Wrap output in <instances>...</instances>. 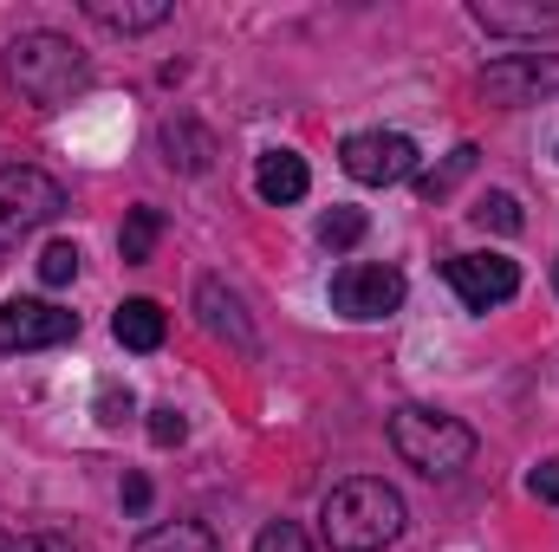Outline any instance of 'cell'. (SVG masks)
I'll return each mask as SVG.
<instances>
[{"label":"cell","mask_w":559,"mask_h":552,"mask_svg":"<svg viewBox=\"0 0 559 552\" xmlns=\"http://www.w3.org/2000/svg\"><path fill=\"white\" fill-rule=\"evenodd\" d=\"M7 552H72V540L66 533H26V540H13Z\"/></svg>","instance_id":"cell-25"},{"label":"cell","mask_w":559,"mask_h":552,"mask_svg":"<svg viewBox=\"0 0 559 552\" xmlns=\"http://www.w3.org/2000/svg\"><path fill=\"white\" fill-rule=\"evenodd\" d=\"M449 286L462 292L468 312H488V305H508L521 292V267L508 254H455L449 261Z\"/></svg>","instance_id":"cell-9"},{"label":"cell","mask_w":559,"mask_h":552,"mask_svg":"<svg viewBox=\"0 0 559 552\" xmlns=\"http://www.w3.org/2000/svg\"><path fill=\"white\" fill-rule=\"evenodd\" d=\"M475 221L495 228V235H521V228H527V215H521V202H514L508 189H488V195L475 202Z\"/></svg>","instance_id":"cell-18"},{"label":"cell","mask_w":559,"mask_h":552,"mask_svg":"<svg viewBox=\"0 0 559 552\" xmlns=\"http://www.w3.org/2000/svg\"><path fill=\"white\" fill-rule=\"evenodd\" d=\"M0 552H7V547H0Z\"/></svg>","instance_id":"cell-29"},{"label":"cell","mask_w":559,"mask_h":552,"mask_svg":"<svg viewBox=\"0 0 559 552\" xmlns=\"http://www.w3.org/2000/svg\"><path fill=\"white\" fill-rule=\"evenodd\" d=\"M547 92H559V59L547 52H501L495 65H481V98L501 111H521Z\"/></svg>","instance_id":"cell-5"},{"label":"cell","mask_w":559,"mask_h":552,"mask_svg":"<svg viewBox=\"0 0 559 552\" xmlns=\"http://www.w3.org/2000/svg\"><path fill=\"white\" fill-rule=\"evenodd\" d=\"M156 143H163V163L182 169V176H202V169L215 163V137H209L195 118H169V124L156 131Z\"/></svg>","instance_id":"cell-11"},{"label":"cell","mask_w":559,"mask_h":552,"mask_svg":"<svg viewBox=\"0 0 559 552\" xmlns=\"http://www.w3.org/2000/svg\"><path fill=\"white\" fill-rule=\"evenodd\" d=\"M124 507H131V514H143V507H150V481H143V475H131V481H124Z\"/></svg>","instance_id":"cell-27"},{"label":"cell","mask_w":559,"mask_h":552,"mask_svg":"<svg viewBox=\"0 0 559 552\" xmlns=\"http://www.w3.org/2000/svg\"><path fill=\"white\" fill-rule=\"evenodd\" d=\"M156 241H163V215L143 202V208H131V215H124V228H118V254L138 267V261H150V248H156Z\"/></svg>","instance_id":"cell-16"},{"label":"cell","mask_w":559,"mask_h":552,"mask_svg":"<svg viewBox=\"0 0 559 552\" xmlns=\"http://www.w3.org/2000/svg\"><path fill=\"white\" fill-rule=\"evenodd\" d=\"M254 552H312V547H306V533H299L293 520H274V527H261Z\"/></svg>","instance_id":"cell-23"},{"label":"cell","mask_w":559,"mask_h":552,"mask_svg":"<svg viewBox=\"0 0 559 552\" xmlns=\"http://www.w3.org/2000/svg\"><path fill=\"white\" fill-rule=\"evenodd\" d=\"M39 279H46V286H72V279H79V248H72V241H52V248L39 254Z\"/></svg>","instance_id":"cell-21"},{"label":"cell","mask_w":559,"mask_h":552,"mask_svg":"<svg viewBox=\"0 0 559 552\" xmlns=\"http://www.w3.org/2000/svg\"><path fill=\"white\" fill-rule=\"evenodd\" d=\"M468 13H475V26H488V33H527V39L559 33V7H508V0H475Z\"/></svg>","instance_id":"cell-13"},{"label":"cell","mask_w":559,"mask_h":552,"mask_svg":"<svg viewBox=\"0 0 559 552\" xmlns=\"http://www.w3.org/2000/svg\"><path fill=\"white\" fill-rule=\"evenodd\" d=\"M111 332H118V345H124V351H156V345L169 338V319H163V305H156V299H124V305H118V319H111Z\"/></svg>","instance_id":"cell-14"},{"label":"cell","mask_w":559,"mask_h":552,"mask_svg":"<svg viewBox=\"0 0 559 552\" xmlns=\"http://www.w3.org/2000/svg\"><path fill=\"white\" fill-rule=\"evenodd\" d=\"M554 286H559V267H554Z\"/></svg>","instance_id":"cell-28"},{"label":"cell","mask_w":559,"mask_h":552,"mask_svg":"<svg viewBox=\"0 0 559 552\" xmlns=\"http://www.w3.org/2000/svg\"><path fill=\"white\" fill-rule=\"evenodd\" d=\"M319 533L332 552H384L397 533H404V494L391 481H338L319 507Z\"/></svg>","instance_id":"cell-1"},{"label":"cell","mask_w":559,"mask_h":552,"mask_svg":"<svg viewBox=\"0 0 559 552\" xmlns=\"http://www.w3.org/2000/svg\"><path fill=\"white\" fill-rule=\"evenodd\" d=\"M338 163H345V176H352V182L384 189V182L417 176V143L404 137V131H358V137H345Z\"/></svg>","instance_id":"cell-7"},{"label":"cell","mask_w":559,"mask_h":552,"mask_svg":"<svg viewBox=\"0 0 559 552\" xmlns=\"http://www.w3.org/2000/svg\"><path fill=\"white\" fill-rule=\"evenodd\" d=\"M195 312H202V325L215 332V338H228L235 351H254L261 338H254V325H248V305H241V292L228 286V279H202L195 286Z\"/></svg>","instance_id":"cell-10"},{"label":"cell","mask_w":559,"mask_h":552,"mask_svg":"<svg viewBox=\"0 0 559 552\" xmlns=\"http://www.w3.org/2000/svg\"><path fill=\"white\" fill-rule=\"evenodd\" d=\"M391 448H397L417 475L442 481V475H462V468L475 461V429L455 422V416H442V410L404 404V410L391 416Z\"/></svg>","instance_id":"cell-2"},{"label":"cell","mask_w":559,"mask_h":552,"mask_svg":"<svg viewBox=\"0 0 559 552\" xmlns=\"http://www.w3.org/2000/svg\"><path fill=\"white\" fill-rule=\"evenodd\" d=\"M475 156H481V149H475V143H462V149H455V156H449L442 169H429V176H423L417 195H423V202H442V195H449V189H455V182H462V176L475 169Z\"/></svg>","instance_id":"cell-19"},{"label":"cell","mask_w":559,"mask_h":552,"mask_svg":"<svg viewBox=\"0 0 559 552\" xmlns=\"http://www.w3.org/2000/svg\"><path fill=\"white\" fill-rule=\"evenodd\" d=\"M404 274L397 267H371V261H352V267H338L332 274V305L345 312V319H391L397 305H404Z\"/></svg>","instance_id":"cell-8"},{"label":"cell","mask_w":559,"mask_h":552,"mask_svg":"<svg viewBox=\"0 0 559 552\" xmlns=\"http://www.w3.org/2000/svg\"><path fill=\"white\" fill-rule=\"evenodd\" d=\"M124 416H131V391H118V384H105V391H98V422H111V429H118Z\"/></svg>","instance_id":"cell-24"},{"label":"cell","mask_w":559,"mask_h":552,"mask_svg":"<svg viewBox=\"0 0 559 552\" xmlns=\"http://www.w3.org/2000/svg\"><path fill=\"white\" fill-rule=\"evenodd\" d=\"M85 13L105 33H150V26L169 20V0H85Z\"/></svg>","instance_id":"cell-15"},{"label":"cell","mask_w":559,"mask_h":552,"mask_svg":"<svg viewBox=\"0 0 559 552\" xmlns=\"http://www.w3.org/2000/svg\"><path fill=\"white\" fill-rule=\"evenodd\" d=\"M182 435H189V422H182V410H176V404L150 410V442H156V448H176Z\"/></svg>","instance_id":"cell-22"},{"label":"cell","mask_w":559,"mask_h":552,"mask_svg":"<svg viewBox=\"0 0 559 552\" xmlns=\"http://www.w3.org/2000/svg\"><path fill=\"white\" fill-rule=\"evenodd\" d=\"M527 488H534L540 501H559V468H534V475H527Z\"/></svg>","instance_id":"cell-26"},{"label":"cell","mask_w":559,"mask_h":552,"mask_svg":"<svg viewBox=\"0 0 559 552\" xmlns=\"http://www.w3.org/2000/svg\"><path fill=\"white\" fill-rule=\"evenodd\" d=\"M59 208H66V189L46 169H0V254H13L26 235L59 221Z\"/></svg>","instance_id":"cell-4"},{"label":"cell","mask_w":559,"mask_h":552,"mask_svg":"<svg viewBox=\"0 0 559 552\" xmlns=\"http://www.w3.org/2000/svg\"><path fill=\"white\" fill-rule=\"evenodd\" d=\"M254 189H261V202H299L306 189H312V176H306V156H293V149H267L261 156V169H254Z\"/></svg>","instance_id":"cell-12"},{"label":"cell","mask_w":559,"mask_h":552,"mask_svg":"<svg viewBox=\"0 0 559 552\" xmlns=\"http://www.w3.org/2000/svg\"><path fill=\"white\" fill-rule=\"evenodd\" d=\"M365 208H332V215H319V241L325 248H358L365 241Z\"/></svg>","instance_id":"cell-20"},{"label":"cell","mask_w":559,"mask_h":552,"mask_svg":"<svg viewBox=\"0 0 559 552\" xmlns=\"http://www.w3.org/2000/svg\"><path fill=\"white\" fill-rule=\"evenodd\" d=\"M7 79L33 98V105H66L85 85V52L66 33H20L7 46Z\"/></svg>","instance_id":"cell-3"},{"label":"cell","mask_w":559,"mask_h":552,"mask_svg":"<svg viewBox=\"0 0 559 552\" xmlns=\"http://www.w3.org/2000/svg\"><path fill=\"white\" fill-rule=\"evenodd\" d=\"M138 552H222V547H215V533H209V527H195V520H176V527H156V533H143Z\"/></svg>","instance_id":"cell-17"},{"label":"cell","mask_w":559,"mask_h":552,"mask_svg":"<svg viewBox=\"0 0 559 552\" xmlns=\"http://www.w3.org/2000/svg\"><path fill=\"white\" fill-rule=\"evenodd\" d=\"M79 338V312H59L46 299H7L0 305V351L20 358V351H52V345H72Z\"/></svg>","instance_id":"cell-6"}]
</instances>
